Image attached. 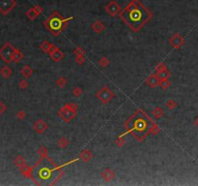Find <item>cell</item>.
Segmentation results:
<instances>
[{"label": "cell", "instance_id": "cell-1", "mask_svg": "<svg viewBox=\"0 0 198 186\" xmlns=\"http://www.w3.org/2000/svg\"><path fill=\"white\" fill-rule=\"evenodd\" d=\"M119 17L133 32H137L152 18V13L140 0H131L128 6L121 10Z\"/></svg>", "mask_w": 198, "mask_h": 186}, {"label": "cell", "instance_id": "cell-2", "mask_svg": "<svg viewBox=\"0 0 198 186\" xmlns=\"http://www.w3.org/2000/svg\"><path fill=\"white\" fill-rule=\"evenodd\" d=\"M154 123L155 122L149 117V115L144 114L141 110H138L128 119V121L125 123L126 132L119 137H125L126 135L131 133L137 141L142 142L149 134V131Z\"/></svg>", "mask_w": 198, "mask_h": 186}, {"label": "cell", "instance_id": "cell-3", "mask_svg": "<svg viewBox=\"0 0 198 186\" xmlns=\"http://www.w3.org/2000/svg\"><path fill=\"white\" fill-rule=\"evenodd\" d=\"M73 19V17L64 18L58 12H53L44 21V26L54 36H58L68 25L69 21Z\"/></svg>", "mask_w": 198, "mask_h": 186}, {"label": "cell", "instance_id": "cell-4", "mask_svg": "<svg viewBox=\"0 0 198 186\" xmlns=\"http://www.w3.org/2000/svg\"><path fill=\"white\" fill-rule=\"evenodd\" d=\"M76 114H77V106L73 103H67L58 111V115L67 123L71 122L76 116Z\"/></svg>", "mask_w": 198, "mask_h": 186}, {"label": "cell", "instance_id": "cell-5", "mask_svg": "<svg viewBox=\"0 0 198 186\" xmlns=\"http://www.w3.org/2000/svg\"><path fill=\"white\" fill-rule=\"evenodd\" d=\"M15 50V48H14L11 43L7 42L5 43L1 48H0V58L5 62V63H10L13 58V54Z\"/></svg>", "mask_w": 198, "mask_h": 186}, {"label": "cell", "instance_id": "cell-6", "mask_svg": "<svg viewBox=\"0 0 198 186\" xmlns=\"http://www.w3.org/2000/svg\"><path fill=\"white\" fill-rule=\"evenodd\" d=\"M114 96H115L114 93L112 92L108 87H106V86H103L100 91L97 92V94H96V97L103 104H107L112 98H113Z\"/></svg>", "mask_w": 198, "mask_h": 186}, {"label": "cell", "instance_id": "cell-7", "mask_svg": "<svg viewBox=\"0 0 198 186\" xmlns=\"http://www.w3.org/2000/svg\"><path fill=\"white\" fill-rule=\"evenodd\" d=\"M15 7V0H0V13L3 15L9 14Z\"/></svg>", "mask_w": 198, "mask_h": 186}, {"label": "cell", "instance_id": "cell-8", "mask_svg": "<svg viewBox=\"0 0 198 186\" xmlns=\"http://www.w3.org/2000/svg\"><path fill=\"white\" fill-rule=\"evenodd\" d=\"M121 10H122L121 7H120L115 1H113V0L110 1L106 6V12L110 16V17H115V16H117L118 14H120Z\"/></svg>", "mask_w": 198, "mask_h": 186}, {"label": "cell", "instance_id": "cell-9", "mask_svg": "<svg viewBox=\"0 0 198 186\" xmlns=\"http://www.w3.org/2000/svg\"><path fill=\"white\" fill-rule=\"evenodd\" d=\"M170 44L172 45L173 48L179 49L185 45V39L179 33H175L170 38Z\"/></svg>", "mask_w": 198, "mask_h": 186}, {"label": "cell", "instance_id": "cell-10", "mask_svg": "<svg viewBox=\"0 0 198 186\" xmlns=\"http://www.w3.org/2000/svg\"><path fill=\"white\" fill-rule=\"evenodd\" d=\"M160 80L161 79L158 78V74L155 73V74H151V75L147 78L145 80V83L147 85H149L150 87H156L157 85H158V83H160Z\"/></svg>", "mask_w": 198, "mask_h": 186}, {"label": "cell", "instance_id": "cell-11", "mask_svg": "<svg viewBox=\"0 0 198 186\" xmlns=\"http://www.w3.org/2000/svg\"><path fill=\"white\" fill-rule=\"evenodd\" d=\"M48 129V124L43 119H39L38 121L34 124V130L39 134H44V132Z\"/></svg>", "mask_w": 198, "mask_h": 186}, {"label": "cell", "instance_id": "cell-12", "mask_svg": "<svg viewBox=\"0 0 198 186\" xmlns=\"http://www.w3.org/2000/svg\"><path fill=\"white\" fill-rule=\"evenodd\" d=\"M21 174L26 178H32V173H33V167H30L27 164H25L24 166L21 168Z\"/></svg>", "mask_w": 198, "mask_h": 186}, {"label": "cell", "instance_id": "cell-13", "mask_svg": "<svg viewBox=\"0 0 198 186\" xmlns=\"http://www.w3.org/2000/svg\"><path fill=\"white\" fill-rule=\"evenodd\" d=\"M102 177L106 181H111L112 179H114L115 177V173L111 169H106L102 173Z\"/></svg>", "mask_w": 198, "mask_h": 186}, {"label": "cell", "instance_id": "cell-14", "mask_svg": "<svg viewBox=\"0 0 198 186\" xmlns=\"http://www.w3.org/2000/svg\"><path fill=\"white\" fill-rule=\"evenodd\" d=\"M91 28L95 31L96 33H102L103 31L106 29V25L103 24V21H96L93 24L91 25Z\"/></svg>", "mask_w": 198, "mask_h": 186}, {"label": "cell", "instance_id": "cell-15", "mask_svg": "<svg viewBox=\"0 0 198 186\" xmlns=\"http://www.w3.org/2000/svg\"><path fill=\"white\" fill-rule=\"evenodd\" d=\"M92 157H93V154L88 149L82 150L79 153V155H78V158L80 159L81 161H83V162H89L92 159Z\"/></svg>", "mask_w": 198, "mask_h": 186}, {"label": "cell", "instance_id": "cell-16", "mask_svg": "<svg viewBox=\"0 0 198 186\" xmlns=\"http://www.w3.org/2000/svg\"><path fill=\"white\" fill-rule=\"evenodd\" d=\"M64 56H65L64 52H61L59 49H57L53 53L50 54V58H51V59H52L54 62H59V61H61V60L64 58Z\"/></svg>", "mask_w": 198, "mask_h": 186}, {"label": "cell", "instance_id": "cell-17", "mask_svg": "<svg viewBox=\"0 0 198 186\" xmlns=\"http://www.w3.org/2000/svg\"><path fill=\"white\" fill-rule=\"evenodd\" d=\"M21 75H22L23 78H25V79H28V78H30L31 76H32L33 70H32V68L30 67V66L25 65L24 67L21 69Z\"/></svg>", "mask_w": 198, "mask_h": 186}, {"label": "cell", "instance_id": "cell-18", "mask_svg": "<svg viewBox=\"0 0 198 186\" xmlns=\"http://www.w3.org/2000/svg\"><path fill=\"white\" fill-rule=\"evenodd\" d=\"M0 74H1V76L4 78V79H8V78H10L12 74H13V71H12V69L9 67V66L6 65V66H4L3 68H1V70H0Z\"/></svg>", "mask_w": 198, "mask_h": 186}, {"label": "cell", "instance_id": "cell-19", "mask_svg": "<svg viewBox=\"0 0 198 186\" xmlns=\"http://www.w3.org/2000/svg\"><path fill=\"white\" fill-rule=\"evenodd\" d=\"M25 15H26V17L28 18V19H30V21H32L39 16V14L37 13V11L35 10L34 7H33V8H30V9L26 12Z\"/></svg>", "mask_w": 198, "mask_h": 186}, {"label": "cell", "instance_id": "cell-20", "mask_svg": "<svg viewBox=\"0 0 198 186\" xmlns=\"http://www.w3.org/2000/svg\"><path fill=\"white\" fill-rule=\"evenodd\" d=\"M23 58V53L21 52V50H18L15 49V52L13 54V58H12V61L15 62V63H18L19 61H21V59Z\"/></svg>", "mask_w": 198, "mask_h": 186}, {"label": "cell", "instance_id": "cell-21", "mask_svg": "<svg viewBox=\"0 0 198 186\" xmlns=\"http://www.w3.org/2000/svg\"><path fill=\"white\" fill-rule=\"evenodd\" d=\"M153 115H154V117H155V118L158 119V118H161V117H162V116L164 115V111L162 110L161 108L157 107V108H154V111H153Z\"/></svg>", "mask_w": 198, "mask_h": 186}, {"label": "cell", "instance_id": "cell-22", "mask_svg": "<svg viewBox=\"0 0 198 186\" xmlns=\"http://www.w3.org/2000/svg\"><path fill=\"white\" fill-rule=\"evenodd\" d=\"M14 163H15V165L17 166V167H18L19 169L22 168V167L26 164V163H25V160H24V158H23L22 156H21V155H18V156H17V158L15 159Z\"/></svg>", "mask_w": 198, "mask_h": 186}, {"label": "cell", "instance_id": "cell-23", "mask_svg": "<svg viewBox=\"0 0 198 186\" xmlns=\"http://www.w3.org/2000/svg\"><path fill=\"white\" fill-rule=\"evenodd\" d=\"M158 76L160 78L161 80H164V79H169V77L171 76V73L169 72V70H167V68L162 70L161 72L158 73Z\"/></svg>", "mask_w": 198, "mask_h": 186}, {"label": "cell", "instance_id": "cell-24", "mask_svg": "<svg viewBox=\"0 0 198 186\" xmlns=\"http://www.w3.org/2000/svg\"><path fill=\"white\" fill-rule=\"evenodd\" d=\"M69 143H70L69 140L67 138L63 137V138L59 139V141H58V142H57V145L61 147V148H66V147L69 145Z\"/></svg>", "mask_w": 198, "mask_h": 186}, {"label": "cell", "instance_id": "cell-25", "mask_svg": "<svg viewBox=\"0 0 198 186\" xmlns=\"http://www.w3.org/2000/svg\"><path fill=\"white\" fill-rule=\"evenodd\" d=\"M38 153L40 155V159H45L48 157V149L45 146H41L40 148L38 149Z\"/></svg>", "mask_w": 198, "mask_h": 186}, {"label": "cell", "instance_id": "cell-26", "mask_svg": "<svg viewBox=\"0 0 198 186\" xmlns=\"http://www.w3.org/2000/svg\"><path fill=\"white\" fill-rule=\"evenodd\" d=\"M66 84H67V80H66L64 77L58 78L57 80H56V85H57L58 87L63 88V87H65V85H66Z\"/></svg>", "mask_w": 198, "mask_h": 186}, {"label": "cell", "instance_id": "cell-27", "mask_svg": "<svg viewBox=\"0 0 198 186\" xmlns=\"http://www.w3.org/2000/svg\"><path fill=\"white\" fill-rule=\"evenodd\" d=\"M50 46H51V44H50L49 42L44 41V42H43L42 44L40 45V48H41V49H42L44 52H48V50H49Z\"/></svg>", "mask_w": 198, "mask_h": 186}, {"label": "cell", "instance_id": "cell-28", "mask_svg": "<svg viewBox=\"0 0 198 186\" xmlns=\"http://www.w3.org/2000/svg\"><path fill=\"white\" fill-rule=\"evenodd\" d=\"M165 106L167 108H169V110H174V108H176L178 107V104L175 100H168L167 102H166Z\"/></svg>", "mask_w": 198, "mask_h": 186}, {"label": "cell", "instance_id": "cell-29", "mask_svg": "<svg viewBox=\"0 0 198 186\" xmlns=\"http://www.w3.org/2000/svg\"><path fill=\"white\" fill-rule=\"evenodd\" d=\"M170 81L168 80V79H164V80H160V83H158V85L162 88V89H167L169 86H170Z\"/></svg>", "mask_w": 198, "mask_h": 186}, {"label": "cell", "instance_id": "cell-30", "mask_svg": "<svg viewBox=\"0 0 198 186\" xmlns=\"http://www.w3.org/2000/svg\"><path fill=\"white\" fill-rule=\"evenodd\" d=\"M160 133V127L158 126L157 123H154L152 127H151V129L149 131V134H153V135H158Z\"/></svg>", "mask_w": 198, "mask_h": 186}, {"label": "cell", "instance_id": "cell-31", "mask_svg": "<svg viewBox=\"0 0 198 186\" xmlns=\"http://www.w3.org/2000/svg\"><path fill=\"white\" fill-rule=\"evenodd\" d=\"M99 64H100V66H102V67L106 68V67H107L108 65H109V60H108L106 56H103L99 60Z\"/></svg>", "mask_w": 198, "mask_h": 186}, {"label": "cell", "instance_id": "cell-32", "mask_svg": "<svg viewBox=\"0 0 198 186\" xmlns=\"http://www.w3.org/2000/svg\"><path fill=\"white\" fill-rule=\"evenodd\" d=\"M73 93L76 97H80L81 95H82V88L79 86H76L75 88H73Z\"/></svg>", "mask_w": 198, "mask_h": 186}, {"label": "cell", "instance_id": "cell-33", "mask_svg": "<svg viewBox=\"0 0 198 186\" xmlns=\"http://www.w3.org/2000/svg\"><path fill=\"white\" fill-rule=\"evenodd\" d=\"M73 54H75L76 56H77V55H84V50H83L82 48H81V46H76V48L75 49V50H73Z\"/></svg>", "mask_w": 198, "mask_h": 186}, {"label": "cell", "instance_id": "cell-34", "mask_svg": "<svg viewBox=\"0 0 198 186\" xmlns=\"http://www.w3.org/2000/svg\"><path fill=\"white\" fill-rule=\"evenodd\" d=\"M18 86H19V88H21V89L27 88V86H28V83H27V80H25V78H24V79H22V80H19Z\"/></svg>", "mask_w": 198, "mask_h": 186}, {"label": "cell", "instance_id": "cell-35", "mask_svg": "<svg viewBox=\"0 0 198 186\" xmlns=\"http://www.w3.org/2000/svg\"><path fill=\"white\" fill-rule=\"evenodd\" d=\"M15 116H17V117H18V119L22 120V119H24V118H25L26 114H25V111H24L19 110V111L17 112V114H15Z\"/></svg>", "mask_w": 198, "mask_h": 186}, {"label": "cell", "instance_id": "cell-36", "mask_svg": "<svg viewBox=\"0 0 198 186\" xmlns=\"http://www.w3.org/2000/svg\"><path fill=\"white\" fill-rule=\"evenodd\" d=\"M164 69H166V65L164 64V63H158L157 66H156V68H155V70H156V73L158 74V73H160V72H161L162 70H164Z\"/></svg>", "mask_w": 198, "mask_h": 186}, {"label": "cell", "instance_id": "cell-37", "mask_svg": "<svg viewBox=\"0 0 198 186\" xmlns=\"http://www.w3.org/2000/svg\"><path fill=\"white\" fill-rule=\"evenodd\" d=\"M76 62L78 65H82L85 62V56L84 55H77V56H76Z\"/></svg>", "mask_w": 198, "mask_h": 186}, {"label": "cell", "instance_id": "cell-38", "mask_svg": "<svg viewBox=\"0 0 198 186\" xmlns=\"http://www.w3.org/2000/svg\"><path fill=\"white\" fill-rule=\"evenodd\" d=\"M116 145H117L118 147H122L124 145H125V140H124V137H118V139L115 141Z\"/></svg>", "mask_w": 198, "mask_h": 186}, {"label": "cell", "instance_id": "cell-39", "mask_svg": "<svg viewBox=\"0 0 198 186\" xmlns=\"http://www.w3.org/2000/svg\"><path fill=\"white\" fill-rule=\"evenodd\" d=\"M7 107L5 106V104H4L2 101H0V115H1L3 112H5Z\"/></svg>", "mask_w": 198, "mask_h": 186}, {"label": "cell", "instance_id": "cell-40", "mask_svg": "<svg viewBox=\"0 0 198 186\" xmlns=\"http://www.w3.org/2000/svg\"><path fill=\"white\" fill-rule=\"evenodd\" d=\"M58 48L57 46H55V45H53V44H51V46H50V48H49V50H48V53H49V55L51 53H53L54 52H55V50L57 49Z\"/></svg>", "mask_w": 198, "mask_h": 186}, {"label": "cell", "instance_id": "cell-41", "mask_svg": "<svg viewBox=\"0 0 198 186\" xmlns=\"http://www.w3.org/2000/svg\"><path fill=\"white\" fill-rule=\"evenodd\" d=\"M34 8H35V10L37 11V13L39 14V16H40V15L43 13V11H44V10H43V8H42L40 5H36V6H34Z\"/></svg>", "mask_w": 198, "mask_h": 186}, {"label": "cell", "instance_id": "cell-42", "mask_svg": "<svg viewBox=\"0 0 198 186\" xmlns=\"http://www.w3.org/2000/svg\"><path fill=\"white\" fill-rule=\"evenodd\" d=\"M194 125L196 127H198V116H197V117H195V119H194Z\"/></svg>", "mask_w": 198, "mask_h": 186}]
</instances>
